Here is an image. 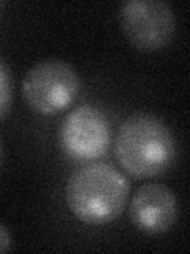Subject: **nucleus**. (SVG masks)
I'll list each match as a JSON object with an SVG mask.
<instances>
[{
	"label": "nucleus",
	"instance_id": "obj_9",
	"mask_svg": "<svg viewBox=\"0 0 190 254\" xmlns=\"http://www.w3.org/2000/svg\"><path fill=\"white\" fill-rule=\"evenodd\" d=\"M0 161H2V141H0Z\"/></svg>",
	"mask_w": 190,
	"mask_h": 254
},
{
	"label": "nucleus",
	"instance_id": "obj_5",
	"mask_svg": "<svg viewBox=\"0 0 190 254\" xmlns=\"http://www.w3.org/2000/svg\"><path fill=\"white\" fill-rule=\"evenodd\" d=\"M59 143L75 161H95L103 157L111 145V126L106 115L94 105H79L63 118Z\"/></svg>",
	"mask_w": 190,
	"mask_h": 254
},
{
	"label": "nucleus",
	"instance_id": "obj_1",
	"mask_svg": "<svg viewBox=\"0 0 190 254\" xmlns=\"http://www.w3.org/2000/svg\"><path fill=\"white\" fill-rule=\"evenodd\" d=\"M130 195V183L113 165L94 162L76 169L65 186L71 214L89 226H103L122 214Z\"/></svg>",
	"mask_w": 190,
	"mask_h": 254
},
{
	"label": "nucleus",
	"instance_id": "obj_6",
	"mask_svg": "<svg viewBox=\"0 0 190 254\" xmlns=\"http://www.w3.org/2000/svg\"><path fill=\"white\" fill-rule=\"evenodd\" d=\"M129 216L133 226L142 234H166L179 218L178 197L162 183H149L133 194Z\"/></svg>",
	"mask_w": 190,
	"mask_h": 254
},
{
	"label": "nucleus",
	"instance_id": "obj_4",
	"mask_svg": "<svg viewBox=\"0 0 190 254\" xmlns=\"http://www.w3.org/2000/svg\"><path fill=\"white\" fill-rule=\"evenodd\" d=\"M119 22L127 40L140 51L168 46L176 34V14L163 0H129L121 5Z\"/></svg>",
	"mask_w": 190,
	"mask_h": 254
},
{
	"label": "nucleus",
	"instance_id": "obj_7",
	"mask_svg": "<svg viewBox=\"0 0 190 254\" xmlns=\"http://www.w3.org/2000/svg\"><path fill=\"white\" fill-rule=\"evenodd\" d=\"M11 97H13V89H11L10 73H8L3 64L0 62V119L5 118L8 111H10Z\"/></svg>",
	"mask_w": 190,
	"mask_h": 254
},
{
	"label": "nucleus",
	"instance_id": "obj_3",
	"mask_svg": "<svg viewBox=\"0 0 190 254\" xmlns=\"http://www.w3.org/2000/svg\"><path fill=\"white\" fill-rule=\"evenodd\" d=\"M81 89L78 71L62 59L37 62L22 79V95L40 115H57L73 103Z\"/></svg>",
	"mask_w": 190,
	"mask_h": 254
},
{
	"label": "nucleus",
	"instance_id": "obj_2",
	"mask_svg": "<svg viewBox=\"0 0 190 254\" xmlns=\"http://www.w3.org/2000/svg\"><path fill=\"white\" fill-rule=\"evenodd\" d=\"M114 148L122 169L138 180L165 173L176 159V141L170 127L147 113L125 119L116 133Z\"/></svg>",
	"mask_w": 190,
	"mask_h": 254
},
{
	"label": "nucleus",
	"instance_id": "obj_8",
	"mask_svg": "<svg viewBox=\"0 0 190 254\" xmlns=\"http://www.w3.org/2000/svg\"><path fill=\"white\" fill-rule=\"evenodd\" d=\"M11 243L13 238L8 227H5L3 224H0V253H6L11 250Z\"/></svg>",
	"mask_w": 190,
	"mask_h": 254
}]
</instances>
